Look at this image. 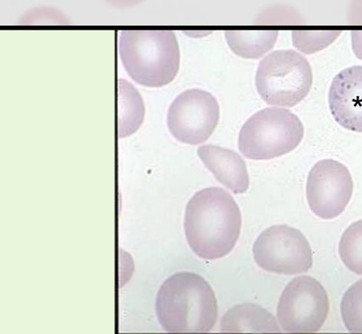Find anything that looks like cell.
Wrapping results in <instances>:
<instances>
[{
	"instance_id": "1",
	"label": "cell",
	"mask_w": 362,
	"mask_h": 334,
	"mask_svg": "<svg viewBox=\"0 0 362 334\" xmlns=\"http://www.w3.org/2000/svg\"><path fill=\"white\" fill-rule=\"evenodd\" d=\"M184 227L192 251L201 258L214 260L233 251L241 233L242 214L230 193L211 187L189 200Z\"/></svg>"
},
{
	"instance_id": "2",
	"label": "cell",
	"mask_w": 362,
	"mask_h": 334,
	"mask_svg": "<svg viewBox=\"0 0 362 334\" xmlns=\"http://www.w3.org/2000/svg\"><path fill=\"white\" fill-rule=\"evenodd\" d=\"M156 312L168 333H209L217 321L216 296L204 277L194 273H177L159 289Z\"/></svg>"
},
{
	"instance_id": "3",
	"label": "cell",
	"mask_w": 362,
	"mask_h": 334,
	"mask_svg": "<svg viewBox=\"0 0 362 334\" xmlns=\"http://www.w3.org/2000/svg\"><path fill=\"white\" fill-rule=\"evenodd\" d=\"M118 52L124 70L140 86H165L179 73L180 47L173 30H122Z\"/></svg>"
},
{
	"instance_id": "4",
	"label": "cell",
	"mask_w": 362,
	"mask_h": 334,
	"mask_svg": "<svg viewBox=\"0 0 362 334\" xmlns=\"http://www.w3.org/2000/svg\"><path fill=\"white\" fill-rule=\"evenodd\" d=\"M304 137L298 115L286 108H267L252 115L239 134L240 151L250 160L267 161L294 151Z\"/></svg>"
},
{
	"instance_id": "5",
	"label": "cell",
	"mask_w": 362,
	"mask_h": 334,
	"mask_svg": "<svg viewBox=\"0 0 362 334\" xmlns=\"http://www.w3.org/2000/svg\"><path fill=\"white\" fill-rule=\"evenodd\" d=\"M313 71L304 56L293 50H279L258 65L255 86L261 98L274 107L293 108L307 98Z\"/></svg>"
},
{
	"instance_id": "6",
	"label": "cell",
	"mask_w": 362,
	"mask_h": 334,
	"mask_svg": "<svg viewBox=\"0 0 362 334\" xmlns=\"http://www.w3.org/2000/svg\"><path fill=\"white\" fill-rule=\"evenodd\" d=\"M329 312V296L323 286L313 277L301 276L284 289L277 307V320L286 333H317Z\"/></svg>"
},
{
	"instance_id": "7",
	"label": "cell",
	"mask_w": 362,
	"mask_h": 334,
	"mask_svg": "<svg viewBox=\"0 0 362 334\" xmlns=\"http://www.w3.org/2000/svg\"><path fill=\"white\" fill-rule=\"evenodd\" d=\"M252 254L255 263L272 273H304L313 265L310 243L300 231L288 226L264 230L255 241Z\"/></svg>"
},
{
	"instance_id": "8",
	"label": "cell",
	"mask_w": 362,
	"mask_h": 334,
	"mask_svg": "<svg viewBox=\"0 0 362 334\" xmlns=\"http://www.w3.org/2000/svg\"><path fill=\"white\" fill-rule=\"evenodd\" d=\"M220 105L211 93L189 89L174 100L168 111L167 124L171 135L180 142L202 144L216 129Z\"/></svg>"
},
{
	"instance_id": "9",
	"label": "cell",
	"mask_w": 362,
	"mask_h": 334,
	"mask_svg": "<svg viewBox=\"0 0 362 334\" xmlns=\"http://www.w3.org/2000/svg\"><path fill=\"white\" fill-rule=\"evenodd\" d=\"M354 193L349 168L333 160L318 161L308 174L307 198L310 210L325 220L334 219L347 207Z\"/></svg>"
},
{
	"instance_id": "10",
	"label": "cell",
	"mask_w": 362,
	"mask_h": 334,
	"mask_svg": "<svg viewBox=\"0 0 362 334\" xmlns=\"http://www.w3.org/2000/svg\"><path fill=\"white\" fill-rule=\"evenodd\" d=\"M330 111L340 126L362 133V67L355 65L340 71L329 93Z\"/></svg>"
},
{
	"instance_id": "11",
	"label": "cell",
	"mask_w": 362,
	"mask_h": 334,
	"mask_svg": "<svg viewBox=\"0 0 362 334\" xmlns=\"http://www.w3.org/2000/svg\"><path fill=\"white\" fill-rule=\"evenodd\" d=\"M198 155L205 167L228 189L236 195L249 189V174L245 161L235 151L215 145L198 149Z\"/></svg>"
},
{
	"instance_id": "12",
	"label": "cell",
	"mask_w": 362,
	"mask_h": 334,
	"mask_svg": "<svg viewBox=\"0 0 362 334\" xmlns=\"http://www.w3.org/2000/svg\"><path fill=\"white\" fill-rule=\"evenodd\" d=\"M221 333H279L276 318L260 306L237 305L228 311L221 321Z\"/></svg>"
},
{
	"instance_id": "13",
	"label": "cell",
	"mask_w": 362,
	"mask_h": 334,
	"mask_svg": "<svg viewBox=\"0 0 362 334\" xmlns=\"http://www.w3.org/2000/svg\"><path fill=\"white\" fill-rule=\"evenodd\" d=\"M277 30H227L226 42L233 54L245 59H259L274 48Z\"/></svg>"
},
{
	"instance_id": "14",
	"label": "cell",
	"mask_w": 362,
	"mask_h": 334,
	"mask_svg": "<svg viewBox=\"0 0 362 334\" xmlns=\"http://www.w3.org/2000/svg\"><path fill=\"white\" fill-rule=\"evenodd\" d=\"M145 107L141 96L126 80H118V134L120 137L132 135L144 121Z\"/></svg>"
},
{
	"instance_id": "15",
	"label": "cell",
	"mask_w": 362,
	"mask_h": 334,
	"mask_svg": "<svg viewBox=\"0 0 362 334\" xmlns=\"http://www.w3.org/2000/svg\"><path fill=\"white\" fill-rule=\"evenodd\" d=\"M340 258L352 272L362 275V220L348 227L340 239Z\"/></svg>"
},
{
	"instance_id": "16",
	"label": "cell",
	"mask_w": 362,
	"mask_h": 334,
	"mask_svg": "<svg viewBox=\"0 0 362 334\" xmlns=\"http://www.w3.org/2000/svg\"><path fill=\"white\" fill-rule=\"evenodd\" d=\"M341 316L349 333H362V280L354 284L343 296Z\"/></svg>"
},
{
	"instance_id": "17",
	"label": "cell",
	"mask_w": 362,
	"mask_h": 334,
	"mask_svg": "<svg viewBox=\"0 0 362 334\" xmlns=\"http://www.w3.org/2000/svg\"><path fill=\"white\" fill-rule=\"evenodd\" d=\"M340 34L339 30H293V45L303 54H316L332 45Z\"/></svg>"
},
{
	"instance_id": "18",
	"label": "cell",
	"mask_w": 362,
	"mask_h": 334,
	"mask_svg": "<svg viewBox=\"0 0 362 334\" xmlns=\"http://www.w3.org/2000/svg\"><path fill=\"white\" fill-rule=\"evenodd\" d=\"M21 25H67L66 16L57 8L39 7L30 9L21 18Z\"/></svg>"
},
{
	"instance_id": "19",
	"label": "cell",
	"mask_w": 362,
	"mask_h": 334,
	"mask_svg": "<svg viewBox=\"0 0 362 334\" xmlns=\"http://www.w3.org/2000/svg\"><path fill=\"white\" fill-rule=\"evenodd\" d=\"M351 45L355 55L362 60V30L351 31Z\"/></svg>"
},
{
	"instance_id": "20",
	"label": "cell",
	"mask_w": 362,
	"mask_h": 334,
	"mask_svg": "<svg viewBox=\"0 0 362 334\" xmlns=\"http://www.w3.org/2000/svg\"><path fill=\"white\" fill-rule=\"evenodd\" d=\"M112 7L117 8H129L141 4L145 0H105Z\"/></svg>"
}]
</instances>
